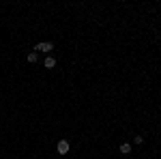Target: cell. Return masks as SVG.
Returning <instances> with one entry per match:
<instances>
[{"label": "cell", "instance_id": "obj_1", "mask_svg": "<svg viewBox=\"0 0 161 159\" xmlns=\"http://www.w3.org/2000/svg\"><path fill=\"white\" fill-rule=\"evenodd\" d=\"M52 50H54V43H50V41H43L34 48V52H52Z\"/></svg>", "mask_w": 161, "mask_h": 159}, {"label": "cell", "instance_id": "obj_2", "mask_svg": "<svg viewBox=\"0 0 161 159\" xmlns=\"http://www.w3.org/2000/svg\"><path fill=\"white\" fill-rule=\"evenodd\" d=\"M56 148H58V153H60V155H64V153H69V142H67V140H60Z\"/></svg>", "mask_w": 161, "mask_h": 159}, {"label": "cell", "instance_id": "obj_3", "mask_svg": "<svg viewBox=\"0 0 161 159\" xmlns=\"http://www.w3.org/2000/svg\"><path fill=\"white\" fill-rule=\"evenodd\" d=\"M43 65H45V69H54V67H56V58L54 56H48Z\"/></svg>", "mask_w": 161, "mask_h": 159}, {"label": "cell", "instance_id": "obj_4", "mask_svg": "<svg viewBox=\"0 0 161 159\" xmlns=\"http://www.w3.org/2000/svg\"><path fill=\"white\" fill-rule=\"evenodd\" d=\"M120 153H123V155H129V153H131V144L123 142V144H120Z\"/></svg>", "mask_w": 161, "mask_h": 159}, {"label": "cell", "instance_id": "obj_5", "mask_svg": "<svg viewBox=\"0 0 161 159\" xmlns=\"http://www.w3.org/2000/svg\"><path fill=\"white\" fill-rule=\"evenodd\" d=\"M37 58H39V56H37V52H30V54L26 56V60H28V62H37Z\"/></svg>", "mask_w": 161, "mask_h": 159}, {"label": "cell", "instance_id": "obj_6", "mask_svg": "<svg viewBox=\"0 0 161 159\" xmlns=\"http://www.w3.org/2000/svg\"><path fill=\"white\" fill-rule=\"evenodd\" d=\"M144 142V138H142V135H137V138H133V144H142Z\"/></svg>", "mask_w": 161, "mask_h": 159}]
</instances>
